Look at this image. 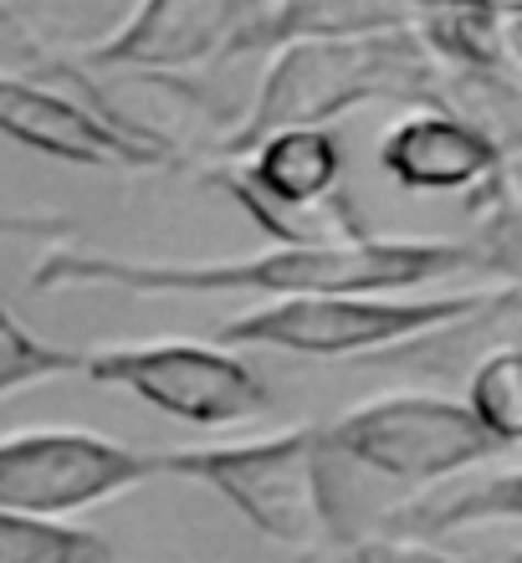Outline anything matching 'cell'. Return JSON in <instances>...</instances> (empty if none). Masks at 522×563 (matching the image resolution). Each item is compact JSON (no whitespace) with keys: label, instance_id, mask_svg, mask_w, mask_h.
I'll return each mask as SVG.
<instances>
[{"label":"cell","instance_id":"20","mask_svg":"<svg viewBox=\"0 0 522 563\" xmlns=\"http://www.w3.org/2000/svg\"><path fill=\"white\" fill-rule=\"evenodd\" d=\"M252 5H256V11H262V5H271V0H252Z\"/></svg>","mask_w":522,"mask_h":563},{"label":"cell","instance_id":"4","mask_svg":"<svg viewBox=\"0 0 522 563\" xmlns=\"http://www.w3.org/2000/svg\"><path fill=\"white\" fill-rule=\"evenodd\" d=\"M497 292L456 297H404V292H329V297H287L241 312L215 333L225 349H267L292 358H354L379 349H410L425 333L462 323L481 312Z\"/></svg>","mask_w":522,"mask_h":563},{"label":"cell","instance_id":"2","mask_svg":"<svg viewBox=\"0 0 522 563\" xmlns=\"http://www.w3.org/2000/svg\"><path fill=\"white\" fill-rule=\"evenodd\" d=\"M431 92V57L415 31L344 36V42H287L267 52L246 119L221 134L215 154L241 159L277 129H329L338 113L364 103H404Z\"/></svg>","mask_w":522,"mask_h":563},{"label":"cell","instance_id":"18","mask_svg":"<svg viewBox=\"0 0 522 563\" xmlns=\"http://www.w3.org/2000/svg\"><path fill=\"white\" fill-rule=\"evenodd\" d=\"M441 5H456V11L487 15V21H522V0H441Z\"/></svg>","mask_w":522,"mask_h":563},{"label":"cell","instance_id":"16","mask_svg":"<svg viewBox=\"0 0 522 563\" xmlns=\"http://www.w3.org/2000/svg\"><path fill=\"white\" fill-rule=\"evenodd\" d=\"M354 563H466V559L435 553L431 543H420V538L379 533V538H358V543H354Z\"/></svg>","mask_w":522,"mask_h":563},{"label":"cell","instance_id":"17","mask_svg":"<svg viewBox=\"0 0 522 563\" xmlns=\"http://www.w3.org/2000/svg\"><path fill=\"white\" fill-rule=\"evenodd\" d=\"M77 231L73 216L57 210H0V236L5 241H36V236H67Z\"/></svg>","mask_w":522,"mask_h":563},{"label":"cell","instance_id":"14","mask_svg":"<svg viewBox=\"0 0 522 563\" xmlns=\"http://www.w3.org/2000/svg\"><path fill=\"white\" fill-rule=\"evenodd\" d=\"M466 416L502 451L522 445V343H497L471 364L466 379Z\"/></svg>","mask_w":522,"mask_h":563},{"label":"cell","instance_id":"19","mask_svg":"<svg viewBox=\"0 0 522 563\" xmlns=\"http://www.w3.org/2000/svg\"><path fill=\"white\" fill-rule=\"evenodd\" d=\"M508 563H522V553H508Z\"/></svg>","mask_w":522,"mask_h":563},{"label":"cell","instance_id":"8","mask_svg":"<svg viewBox=\"0 0 522 563\" xmlns=\"http://www.w3.org/2000/svg\"><path fill=\"white\" fill-rule=\"evenodd\" d=\"M252 15V0H134L119 26L73 57L92 73H185L231 57Z\"/></svg>","mask_w":522,"mask_h":563},{"label":"cell","instance_id":"15","mask_svg":"<svg viewBox=\"0 0 522 563\" xmlns=\"http://www.w3.org/2000/svg\"><path fill=\"white\" fill-rule=\"evenodd\" d=\"M82 379V349H62V343L36 339L15 308L0 292V400H11L15 389L52 385V379Z\"/></svg>","mask_w":522,"mask_h":563},{"label":"cell","instance_id":"6","mask_svg":"<svg viewBox=\"0 0 522 563\" xmlns=\"http://www.w3.org/2000/svg\"><path fill=\"white\" fill-rule=\"evenodd\" d=\"M323 451L344 476L385 487H431L497 451L466 405L441 395H385L318 426Z\"/></svg>","mask_w":522,"mask_h":563},{"label":"cell","instance_id":"13","mask_svg":"<svg viewBox=\"0 0 522 563\" xmlns=\"http://www.w3.org/2000/svg\"><path fill=\"white\" fill-rule=\"evenodd\" d=\"M119 543L98 528L57 518H26L0 507V563H113Z\"/></svg>","mask_w":522,"mask_h":563},{"label":"cell","instance_id":"1","mask_svg":"<svg viewBox=\"0 0 522 563\" xmlns=\"http://www.w3.org/2000/svg\"><path fill=\"white\" fill-rule=\"evenodd\" d=\"M481 246L471 241H308V246H267L256 256H221V262H138L108 256L88 246H52L31 267V292H73V287H108L134 297H329V292H410L451 272H477Z\"/></svg>","mask_w":522,"mask_h":563},{"label":"cell","instance_id":"3","mask_svg":"<svg viewBox=\"0 0 522 563\" xmlns=\"http://www.w3.org/2000/svg\"><path fill=\"white\" fill-rule=\"evenodd\" d=\"M159 476L200 482L252 533L282 549H318L329 538V466L318 426H287L256 441L159 451Z\"/></svg>","mask_w":522,"mask_h":563},{"label":"cell","instance_id":"5","mask_svg":"<svg viewBox=\"0 0 522 563\" xmlns=\"http://www.w3.org/2000/svg\"><path fill=\"white\" fill-rule=\"evenodd\" d=\"M82 379L113 385L159 416L195 430H231L267 416V379L225 343L200 339H129L82 349Z\"/></svg>","mask_w":522,"mask_h":563},{"label":"cell","instance_id":"9","mask_svg":"<svg viewBox=\"0 0 522 563\" xmlns=\"http://www.w3.org/2000/svg\"><path fill=\"white\" fill-rule=\"evenodd\" d=\"M0 139L77 169H165L169 154L138 144L67 82L0 73Z\"/></svg>","mask_w":522,"mask_h":563},{"label":"cell","instance_id":"12","mask_svg":"<svg viewBox=\"0 0 522 563\" xmlns=\"http://www.w3.org/2000/svg\"><path fill=\"white\" fill-rule=\"evenodd\" d=\"M389 518H400L389 533L395 538H420L431 543L441 533L471 528V522H522V466L502 476H487L477 487L451 492L441 503H415V507H395Z\"/></svg>","mask_w":522,"mask_h":563},{"label":"cell","instance_id":"7","mask_svg":"<svg viewBox=\"0 0 522 563\" xmlns=\"http://www.w3.org/2000/svg\"><path fill=\"white\" fill-rule=\"evenodd\" d=\"M159 476V451H138L88 426H21L0 435V507L57 518L103 507Z\"/></svg>","mask_w":522,"mask_h":563},{"label":"cell","instance_id":"10","mask_svg":"<svg viewBox=\"0 0 522 563\" xmlns=\"http://www.w3.org/2000/svg\"><path fill=\"white\" fill-rule=\"evenodd\" d=\"M379 169L410 195H462L497 179L502 148L466 113H404L379 139Z\"/></svg>","mask_w":522,"mask_h":563},{"label":"cell","instance_id":"11","mask_svg":"<svg viewBox=\"0 0 522 563\" xmlns=\"http://www.w3.org/2000/svg\"><path fill=\"white\" fill-rule=\"evenodd\" d=\"M431 0H271L236 36L231 57L271 52L287 42H344V36H385V31H420Z\"/></svg>","mask_w":522,"mask_h":563}]
</instances>
